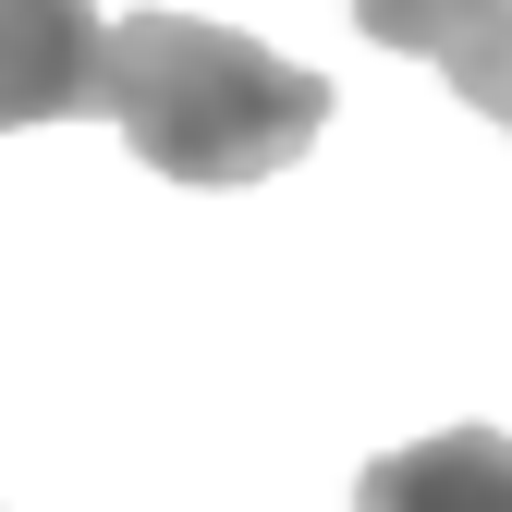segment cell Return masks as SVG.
<instances>
[{
    "label": "cell",
    "mask_w": 512,
    "mask_h": 512,
    "mask_svg": "<svg viewBox=\"0 0 512 512\" xmlns=\"http://www.w3.org/2000/svg\"><path fill=\"white\" fill-rule=\"evenodd\" d=\"M98 110L171 183H269L330 135V74L196 13H122L98 61Z\"/></svg>",
    "instance_id": "1"
},
{
    "label": "cell",
    "mask_w": 512,
    "mask_h": 512,
    "mask_svg": "<svg viewBox=\"0 0 512 512\" xmlns=\"http://www.w3.org/2000/svg\"><path fill=\"white\" fill-rule=\"evenodd\" d=\"M98 61H110L98 0H0V135L86 122L98 110Z\"/></svg>",
    "instance_id": "2"
},
{
    "label": "cell",
    "mask_w": 512,
    "mask_h": 512,
    "mask_svg": "<svg viewBox=\"0 0 512 512\" xmlns=\"http://www.w3.org/2000/svg\"><path fill=\"white\" fill-rule=\"evenodd\" d=\"M354 25L415 49V61H439L452 98H476L512 135V0H354Z\"/></svg>",
    "instance_id": "3"
},
{
    "label": "cell",
    "mask_w": 512,
    "mask_h": 512,
    "mask_svg": "<svg viewBox=\"0 0 512 512\" xmlns=\"http://www.w3.org/2000/svg\"><path fill=\"white\" fill-rule=\"evenodd\" d=\"M354 512H512V439L500 427H439L415 452H378L354 476Z\"/></svg>",
    "instance_id": "4"
}]
</instances>
